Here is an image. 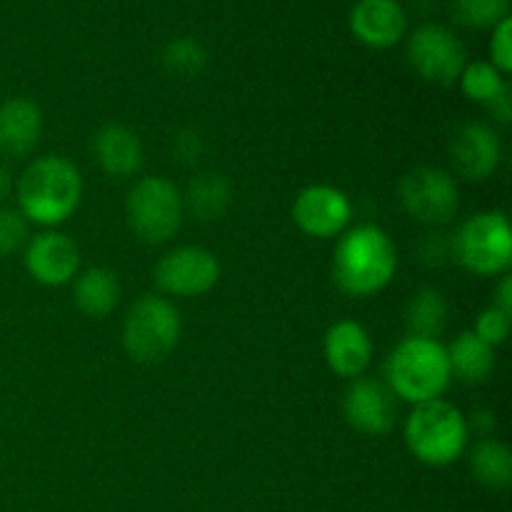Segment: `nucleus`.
Returning <instances> with one entry per match:
<instances>
[{
  "instance_id": "obj_30",
  "label": "nucleus",
  "mask_w": 512,
  "mask_h": 512,
  "mask_svg": "<svg viewBox=\"0 0 512 512\" xmlns=\"http://www.w3.org/2000/svg\"><path fill=\"white\" fill-rule=\"evenodd\" d=\"M173 153L178 155L180 163H195V160L203 155V140L193 133V130H185L175 138Z\"/></svg>"
},
{
  "instance_id": "obj_25",
  "label": "nucleus",
  "mask_w": 512,
  "mask_h": 512,
  "mask_svg": "<svg viewBox=\"0 0 512 512\" xmlns=\"http://www.w3.org/2000/svg\"><path fill=\"white\" fill-rule=\"evenodd\" d=\"M450 13L463 28H495L500 20L510 18V0H450Z\"/></svg>"
},
{
  "instance_id": "obj_18",
  "label": "nucleus",
  "mask_w": 512,
  "mask_h": 512,
  "mask_svg": "<svg viewBox=\"0 0 512 512\" xmlns=\"http://www.w3.org/2000/svg\"><path fill=\"white\" fill-rule=\"evenodd\" d=\"M93 153L100 168L113 178L138 173L143 165V145L138 135L125 125H105L93 140Z\"/></svg>"
},
{
  "instance_id": "obj_28",
  "label": "nucleus",
  "mask_w": 512,
  "mask_h": 512,
  "mask_svg": "<svg viewBox=\"0 0 512 512\" xmlns=\"http://www.w3.org/2000/svg\"><path fill=\"white\" fill-rule=\"evenodd\" d=\"M475 335H478L483 343H488L490 348L503 345L510 335V315L498 310L495 305L493 308L483 310L478 318V325H475Z\"/></svg>"
},
{
  "instance_id": "obj_31",
  "label": "nucleus",
  "mask_w": 512,
  "mask_h": 512,
  "mask_svg": "<svg viewBox=\"0 0 512 512\" xmlns=\"http://www.w3.org/2000/svg\"><path fill=\"white\" fill-rule=\"evenodd\" d=\"M450 245L443 243V235H428L423 243V248H420V255L425 258V263H433V265H440L445 260V255L450 253Z\"/></svg>"
},
{
  "instance_id": "obj_9",
  "label": "nucleus",
  "mask_w": 512,
  "mask_h": 512,
  "mask_svg": "<svg viewBox=\"0 0 512 512\" xmlns=\"http://www.w3.org/2000/svg\"><path fill=\"white\" fill-rule=\"evenodd\" d=\"M405 213L428 225H445L458 213V185L440 168H415L400 180Z\"/></svg>"
},
{
  "instance_id": "obj_20",
  "label": "nucleus",
  "mask_w": 512,
  "mask_h": 512,
  "mask_svg": "<svg viewBox=\"0 0 512 512\" xmlns=\"http://www.w3.org/2000/svg\"><path fill=\"white\" fill-rule=\"evenodd\" d=\"M75 305L88 318H105L120 300V283L108 268H90L75 280Z\"/></svg>"
},
{
  "instance_id": "obj_13",
  "label": "nucleus",
  "mask_w": 512,
  "mask_h": 512,
  "mask_svg": "<svg viewBox=\"0 0 512 512\" xmlns=\"http://www.w3.org/2000/svg\"><path fill=\"white\" fill-rule=\"evenodd\" d=\"M450 160L455 173L465 180H485L503 160V143L485 123H465L450 138Z\"/></svg>"
},
{
  "instance_id": "obj_34",
  "label": "nucleus",
  "mask_w": 512,
  "mask_h": 512,
  "mask_svg": "<svg viewBox=\"0 0 512 512\" xmlns=\"http://www.w3.org/2000/svg\"><path fill=\"white\" fill-rule=\"evenodd\" d=\"M468 428L478 430L480 435H488L495 430V415L490 413V410H478V413L473 415V418L468 420Z\"/></svg>"
},
{
  "instance_id": "obj_4",
  "label": "nucleus",
  "mask_w": 512,
  "mask_h": 512,
  "mask_svg": "<svg viewBox=\"0 0 512 512\" xmlns=\"http://www.w3.org/2000/svg\"><path fill=\"white\" fill-rule=\"evenodd\" d=\"M468 420L455 405L445 400L415 405L405 423L408 450L430 468H445L455 463L468 448Z\"/></svg>"
},
{
  "instance_id": "obj_5",
  "label": "nucleus",
  "mask_w": 512,
  "mask_h": 512,
  "mask_svg": "<svg viewBox=\"0 0 512 512\" xmlns=\"http://www.w3.org/2000/svg\"><path fill=\"white\" fill-rule=\"evenodd\" d=\"M183 323L173 303L145 295L128 310L123 323L125 353L138 363H160L178 345Z\"/></svg>"
},
{
  "instance_id": "obj_26",
  "label": "nucleus",
  "mask_w": 512,
  "mask_h": 512,
  "mask_svg": "<svg viewBox=\"0 0 512 512\" xmlns=\"http://www.w3.org/2000/svg\"><path fill=\"white\" fill-rule=\"evenodd\" d=\"M460 85H463V93L470 100H478V103L488 105L508 88L505 83V75L495 68L493 63H485V60H475V63L465 65V70L460 73Z\"/></svg>"
},
{
  "instance_id": "obj_12",
  "label": "nucleus",
  "mask_w": 512,
  "mask_h": 512,
  "mask_svg": "<svg viewBox=\"0 0 512 512\" xmlns=\"http://www.w3.org/2000/svg\"><path fill=\"white\" fill-rule=\"evenodd\" d=\"M345 420L365 435H385L398 418L395 393L373 378H355L343 398Z\"/></svg>"
},
{
  "instance_id": "obj_8",
  "label": "nucleus",
  "mask_w": 512,
  "mask_h": 512,
  "mask_svg": "<svg viewBox=\"0 0 512 512\" xmlns=\"http://www.w3.org/2000/svg\"><path fill=\"white\" fill-rule=\"evenodd\" d=\"M408 63L423 80L453 85L468 65V50L450 28L438 23L420 25L408 38Z\"/></svg>"
},
{
  "instance_id": "obj_1",
  "label": "nucleus",
  "mask_w": 512,
  "mask_h": 512,
  "mask_svg": "<svg viewBox=\"0 0 512 512\" xmlns=\"http://www.w3.org/2000/svg\"><path fill=\"white\" fill-rule=\"evenodd\" d=\"M398 270V250L378 225H358L340 238L333 255V280L350 298H370L388 288Z\"/></svg>"
},
{
  "instance_id": "obj_6",
  "label": "nucleus",
  "mask_w": 512,
  "mask_h": 512,
  "mask_svg": "<svg viewBox=\"0 0 512 512\" xmlns=\"http://www.w3.org/2000/svg\"><path fill=\"white\" fill-rule=\"evenodd\" d=\"M453 255L475 275H500L512 265V233L505 213L488 210L460 225L453 238Z\"/></svg>"
},
{
  "instance_id": "obj_7",
  "label": "nucleus",
  "mask_w": 512,
  "mask_h": 512,
  "mask_svg": "<svg viewBox=\"0 0 512 512\" xmlns=\"http://www.w3.org/2000/svg\"><path fill=\"white\" fill-rule=\"evenodd\" d=\"M130 230L143 243L158 245L173 238L180 230L185 200L180 190L165 178H145L128 195Z\"/></svg>"
},
{
  "instance_id": "obj_22",
  "label": "nucleus",
  "mask_w": 512,
  "mask_h": 512,
  "mask_svg": "<svg viewBox=\"0 0 512 512\" xmlns=\"http://www.w3.org/2000/svg\"><path fill=\"white\" fill-rule=\"evenodd\" d=\"M405 325H408L410 338L438 340L448 325V303L443 295L433 288L415 293L405 308Z\"/></svg>"
},
{
  "instance_id": "obj_21",
  "label": "nucleus",
  "mask_w": 512,
  "mask_h": 512,
  "mask_svg": "<svg viewBox=\"0 0 512 512\" xmlns=\"http://www.w3.org/2000/svg\"><path fill=\"white\" fill-rule=\"evenodd\" d=\"M470 473L490 490H505L512 483V453L505 443L483 438L470 450Z\"/></svg>"
},
{
  "instance_id": "obj_33",
  "label": "nucleus",
  "mask_w": 512,
  "mask_h": 512,
  "mask_svg": "<svg viewBox=\"0 0 512 512\" xmlns=\"http://www.w3.org/2000/svg\"><path fill=\"white\" fill-rule=\"evenodd\" d=\"M495 308L512 315V278L510 275H505V278L500 280L498 293H495Z\"/></svg>"
},
{
  "instance_id": "obj_29",
  "label": "nucleus",
  "mask_w": 512,
  "mask_h": 512,
  "mask_svg": "<svg viewBox=\"0 0 512 512\" xmlns=\"http://www.w3.org/2000/svg\"><path fill=\"white\" fill-rule=\"evenodd\" d=\"M512 20L505 18L500 20L493 28V38H490V63L500 70L503 75H508L512 70Z\"/></svg>"
},
{
  "instance_id": "obj_27",
  "label": "nucleus",
  "mask_w": 512,
  "mask_h": 512,
  "mask_svg": "<svg viewBox=\"0 0 512 512\" xmlns=\"http://www.w3.org/2000/svg\"><path fill=\"white\" fill-rule=\"evenodd\" d=\"M28 220L20 210L0 205V258L18 253L28 245Z\"/></svg>"
},
{
  "instance_id": "obj_19",
  "label": "nucleus",
  "mask_w": 512,
  "mask_h": 512,
  "mask_svg": "<svg viewBox=\"0 0 512 512\" xmlns=\"http://www.w3.org/2000/svg\"><path fill=\"white\" fill-rule=\"evenodd\" d=\"M445 353H448L450 375H455V378L468 385H478L488 380V375L495 368L493 348L483 343L475 333H460L453 340V345L445 348Z\"/></svg>"
},
{
  "instance_id": "obj_24",
  "label": "nucleus",
  "mask_w": 512,
  "mask_h": 512,
  "mask_svg": "<svg viewBox=\"0 0 512 512\" xmlns=\"http://www.w3.org/2000/svg\"><path fill=\"white\" fill-rule=\"evenodd\" d=\"M163 68L175 78L190 80L195 75L203 73L205 63H208V53H205L203 43L190 35H180V38L170 40L163 48Z\"/></svg>"
},
{
  "instance_id": "obj_11",
  "label": "nucleus",
  "mask_w": 512,
  "mask_h": 512,
  "mask_svg": "<svg viewBox=\"0 0 512 512\" xmlns=\"http://www.w3.org/2000/svg\"><path fill=\"white\" fill-rule=\"evenodd\" d=\"M353 215V205L343 190L333 185H308L300 190L293 205V220L305 235L333 238L343 233Z\"/></svg>"
},
{
  "instance_id": "obj_32",
  "label": "nucleus",
  "mask_w": 512,
  "mask_h": 512,
  "mask_svg": "<svg viewBox=\"0 0 512 512\" xmlns=\"http://www.w3.org/2000/svg\"><path fill=\"white\" fill-rule=\"evenodd\" d=\"M485 108L490 110V113L495 115V118L500 120V123H508L512 118V95H510V85L503 90V93L498 95V98L493 100V103H488Z\"/></svg>"
},
{
  "instance_id": "obj_2",
  "label": "nucleus",
  "mask_w": 512,
  "mask_h": 512,
  "mask_svg": "<svg viewBox=\"0 0 512 512\" xmlns=\"http://www.w3.org/2000/svg\"><path fill=\"white\" fill-rule=\"evenodd\" d=\"M18 205L25 220L60 225L75 213L83 198V178L70 160L60 155L38 158L18 180Z\"/></svg>"
},
{
  "instance_id": "obj_23",
  "label": "nucleus",
  "mask_w": 512,
  "mask_h": 512,
  "mask_svg": "<svg viewBox=\"0 0 512 512\" xmlns=\"http://www.w3.org/2000/svg\"><path fill=\"white\" fill-rule=\"evenodd\" d=\"M188 208L203 223L218 220L230 205V185L220 173H200L188 185Z\"/></svg>"
},
{
  "instance_id": "obj_14",
  "label": "nucleus",
  "mask_w": 512,
  "mask_h": 512,
  "mask_svg": "<svg viewBox=\"0 0 512 512\" xmlns=\"http://www.w3.org/2000/svg\"><path fill=\"white\" fill-rule=\"evenodd\" d=\"M25 270L30 278L48 288H58V285L70 283L78 273L80 253L73 238L63 233H40L25 245Z\"/></svg>"
},
{
  "instance_id": "obj_17",
  "label": "nucleus",
  "mask_w": 512,
  "mask_h": 512,
  "mask_svg": "<svg viewBox=\"0 0 512 512\" xmlns=\"http://www.w3.org/2000/svg\"><path fill=\"white\" fill-rule=\"evenodd\" d=\"M43 135V113L28 98H10L0 103V155L23 158Z\"/></svg>"
},
{
  "instance_id": "obj_15",
  "label": "nucleus",
  "mask_w": 512,
  "mask_h": 512,
  "mask_svg": "<svg viewBox=\"0 0 512 512\" xmlns=\"http://www.w3.org/2000/svg\"><path fill=\"white\" fill-rule=\"evenodd\" d=\"M350 33L368 48H393L408 33V13L400 0H358L350 10Z\"/></svg>"
},
{
  "instance_id": "obj_35",
  "label": "nucleus",
  "mask_w": 512,
  "mask_h": 512,
  "mask_svg": "<svg viewBox=\"0 0 512 512\" xmlns=\"http://www.w3.org/2000/svg\"><path fill=\"white\" fill-rule=\"evenodd\" d=\"M10 193H13V175H10V170L0 163V203H3Z\"/></svg>"
},
{
  "instance_id": "obj_16",
  "label": "nucleus",
  "mask_w": 512,
  "mask_h": 512,
  "mask_svg": "<svg viewBox=\"0 0 512 512\" xmlns=\"http://www.w3.org/2000/svg\"><path fill=\"white\" fill-rule=\"evenodd\" d=\"M325 363L340 378L355 380L368 370L373 343L368 330L355 320H340L325 333Z\"/></svg>"
},
{
  "instance_id": "obj_10",
  "label": "nucleus",
  "mask_w": 512,
  "mask_h": 512,
  "mask_svg": "<svg viewBox=\"0 0 512 512\" xmlns=\"http://www.w3.org/2000/svg\"><path fill=\"white\" fill-rule=\"evenodd\" d=\"M220 278V265L210 250L185 245L165 255L155 268V283L163 293L178 298H198L213 290Z\"/></svg>"
},
{
  "instance_id": "obj_3",
  "label": "nucleus",
  "mask_w": 512,
  "mask_h": 512,
  "mask_svg": "<svg viewBox=\"0 0 512 512\" xmlns=\"http://www.w3.org/2000/svg\"><path fill=\"white\" fill-rule=\"evenodd\" d=\"M385 373L395 398L413 405L438 400L453 380L448 353L440 340L425 338H405L398 343V348L390 353Z\"/></svg>"
}]
</instances>
